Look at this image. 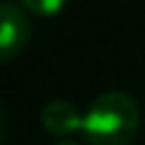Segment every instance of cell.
Masks as SVG:
<instances>
[{
    "instance_id": "1",
    "label": "cell",
    "mask_w": 145,
    "mask_h": 145,
    "mask_svg": "<svg viewBox=\"0 0 145 145\" xmlns=\"http://www.w3.org/2000/svg\"><path fill=\"white\" fill-rule=\"evenodd\" d=\"M140 125V110L125 92H107L84 115V135L92 145H130Z\"/></svg>"
},
{
    "instance_id": "2",
    "label": "cell",
    "mask_w": 145,
    "mask_h": 145,
    "mask_svg": "<svg viewBox=\"0 0 145 145\" xmlns=\"http://www.w3.org/2000/svg\"><path fill=\"white\" fill-rule=\"evenodd\" d=\"M28 20L23 10L13 3L0 5V48H3V61H10L28 41Z\"/></svg>"
},
{
    "instance_id": "3",
    "label": "cell",
    "mask_w": 145,
    "mask_h": 145,
    "mask_svg": "<svg viewBox=\"0 0 145 145\" xmlns=\"http://www.w3.org/2000/svg\"><path fill=\"white\" fill-rule=\"evenodd\" d=\"M41 122L51 135H69L74 130L84 127V117L79 115V110L66 102V99H54L43 107L41 112Z\"/></svg>"
},
{
    "instance_id": "4",
    "label": "cell",
    "mask_w": 145,
    "mask_h": 145,
    "mask_svg": "<svg viewBox=\"0 0 145 145\" xmlns=\"http://www.w3.org/2000/svg\"><path fill=\"white\" fill-rule=\"evenodd\" d=\"M20 3L36 15H54V13H59L64 8L66 0H20Z\"/></svg>"
},
{
    "instance_id": "5",
    "label": "cell",
    "mask_w": 145,
    "mask_h": 145,
    "mask_svg": "<svg viewBox=\"0 0 145 145\" xmlns=\"http://www.w3.org/2000/svg\"><path fill=\"white\" fill-rule=\"evenodd\" d=\"M56 145H76V143H69V140H64V143H56Z\"/></svg>"
}]
</instances>
